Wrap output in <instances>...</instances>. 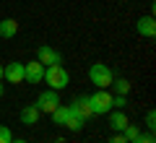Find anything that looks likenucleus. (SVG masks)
<instances>
[{"label":"nucleus","instance_id":"f257e3e1","mask_svg":"<svg viewBox=\"0 0 156 143\" xmlns=\"http://www.w3.org/2000/svg\"><path fill=\"white\" fill-rule=\"evenodd\" d=\"M42 81H47V86H50L52 91H62V88H68V83H70V76H68V70L62 65H47Z\"/></svg>","mask_w":156,"mask_h":143},{"label":"nucleus","instance_id":"f03ea898","mask_svg":"<svg viewBox=\"0 0 156 143\" xmlns=\"http://www.w3.org/2000/svg\"><path fill=\"white\" fill-rule=\"evenodd\" d=\"M112 78H115V73H112L109 65H104V63H94V65L89 68V81L94 83L96 88H109Z\"/></svg>","mask_w":156,"mask_h":143},{"label":"nucleus","instance_id":"7ed1b4c3","mask_svg":"<svg viewBox=\"0 0 156 143\" xmlns=\"http://www.w3.org/2000/svg\"><path fill=\"white\" fill-rule=\"evenodd\" d=\"M91 109L94 115H109L112 112V94L107 88H96V94H91Z\"/></svg>","mask_w":156,"mask_h":143},{"label":"nucleus","instance_id":"20e7f679","mask_svg":"<svg viewBox=\"0 0 156 143\" xmlns=\"http://www.w3.org/2000/svg\"><path fill=\"white\" fill-rule=\"evenodd\" d=\"M34 107H37L42 115H52V112L60 107V96H57V91H52V88H50V91H42L37 96V104H34Z\"/></svg>","mask_w":156,"mask_h":143},{"label":"nucleus","instance_id":"39448f33","mask_svg":"<svg viewBox=\"0 0 156 143\" xmlns=\"http://www.w3.org/2000/svg\"><path fill=\"white\" fill-rule=\"evenodd\" d=\"M44 78V65L39 60H31V63H23V81L26 83H39Z\"/></svg>","mask_w":156,"mask_h":143},{"label":"nucleus","instance_id":"423d86ee","mask_svg":"<svg viewBox=\"0 0 156 143\" xmlns=\"http://www.w3.org/2000/svg\"><path fill=\"white\" fill-rule=\"evenodd\" d=\"M37 60L42 63V65H60L62 63V55L57 50H52V47H47V44H42V47H39L37 50Z\"/></svg>","mask_w":156,"mask_h":143},{"label":"nucleus","instance_id":"0eeeda50","mask_svg":"<svg viewBox=\"0 0 156 143\" xmlns=\"http://www.w3.org/2000/svg\"><path fill=\"white\" fill-rule=\"evenodd\" d=\"M135 31L140 37H146V39H154L156 37V18L154 16H140L135 21Z\"/></svg>","mask_w":156,"mask_h":143},{"label":"nucleus","instance_id":"6e6552de","mask_svg":"<svg viewBox=\"0 0 156 143\" xmlns=\"http://www.w3.org/2000/svg\"><path fill=\"white\" fill-rule=\"evenodd\" d=\"M3 78L8 83H23V63H8V65H3Z\"/></svg>","mask_w":156,"mask_h":143},{"label":"nucleus","instance_id":"1a4fd4ad","mask_svg":"<svg viewBox=\"0 0 156 143\" xmlns=\"http://www.w3.org/2000/svg\"><path fill=\"white\" fill-rule=\"evenodd\" d=\"M70 109L76 112L78 117H83V120L94 117V109H91V99H89V96H76L73 104H70Z\"/></svg>","mask_w":156,"mask_h":143},{"label":"nucleus","instance_id":"9d476101","mask_svg":"<svg viewBox=\"0 0 156 143\" xmlns=\"http://www.w3.org/2000/svg\"><path fill=\"white\" fill-rule=\"evenodd\" d=\"M83 125H86V120H83V117H78L76 112L68 107V117H65V122H62V127H68L70 133H81V130H83Z\"/></svg>","mask_w":156,"mask_h":143},{"label":"nucleus","instance_id":"9b49d317","mask_svg":"<svg viewBox=\"0 0 156 143\" xmlns=\"http://www.w3.org/2000/svg\"><path fill=\"white\" fill-rule=\"evenodd\" d=\"M128 115H125V112L122 109H112L109 112V127H112V130H115V133H122V127L125 125H128Z\"/></svg>","mask_w":156,"mask_h":143},{"label":"nucleus","instance_id":"f8f14e48","mask_svg":"<svg viewBox=\"0 0 156 143\" xmlns=\"http://www.w3.org/2000/svg\"><path fill=\"white\" fill-rule=\"evenodd\" d=\"M18 34V21L16 18H3L0 21V37L3 39H13Z\"/></svg>","mask_w":156,"mask_h":143},{"label":"nucleus","instance_id":"ddd939ff","mask_svg":"<svg viewBox=\"0 0 156 143\" xmlns=\"http://www.w3.org/2000/svg\"><path fill=\"white\" fill-rule=\"evenodd\" d=\"M39 117H42V112H39L34 104H29V107L21 109V122H23V125H37Z\"/></svg>","mask_w":156,"mask_h":143},{"label":"nucleus","instance_id":"4468645a","mask_svg":"<svg viewBox=\"0 0 156 143\" xmlns=\"http://www.w3.org/2000/svg\"><path fill=\"white\" fill-rule=\"evenodd\" d=\"M112 86H115V94H117V96H128L133 83H130L128 78H112Z\"/></svg>","mask_w":156,"mask_h":143},{"label":"nucleus","instance_id":"2eb2a0df","mask_svg":"<svg viewBox=\"0 0 156 143\" xmlns=\"http://www.w3.org/2000/svg\"><path fill=\"white\" fill-rule=\"evenodd\" d=\"M65 117H68V107H57L55 112H52V120H55V125H62V122H65Z\"/></svg>","mask_w":156,"mask_h":143},{"label":"nucleus","instance_id":"dca6fc26","mask_svg":"<svg viewBox=\"0 0 156 143\" xmlns=\"http://www.w3.org/2000/svg\"><path fill=\"white\" fill-rule=\"evenodd\" d=\"M138 133H140V127H138V125H130V122H128V125L122 127V135H125V141H128V143L133 141V138L138 135Z\"/></svg>","mask_w":156,"mask_h":143},{"label":"nucleus","instance_id":"f3484780","mask_svg":"<svg viewBox=\"0 0 156 143\" xmlns=\"http://www.w3.org/2000/svg\"><path fill=\"white\" fill-rule=\"evenodd\" d=\"M154 127H156V112L148 109V112H146V130L154 133Z\"/></svg>","mask_w":156,"mask_h":143},{"label":"nucleus","instance_id":"a211bd4d","mask_svg":"<svg viewBox=\"0 0 156 143\" xmlns=\"http://www.w3.org/2000/svg\"><path fill=\"white\" fill-rule=\"evenodd\" d=\"M130 143H156V141H154V133H138Z\"/></svg>","mask_w":156,"mask_h":143},{"label":"nucleus","instance_id":"6ab92c4d","mask_svg":"<svg viewBox=\"0 0 156 143\" xmlns=\"http://www.w3.org/2000/svg\"><path fill=\"white\" fill-rule=\"evenodd\" d=\"M13 141V133L8 125H0V143H11Z\"/></svg>","mask_w":156,"mask_h":143},{"label":"nucleus","instance_id":"aec40b11","mask_svg":"<svg viewBox=\"0 0 156 143\" xmlns=\"http://www.w3.org/2000/svg\"><path fill=\"white\" fill-rule=\"evenodd\" d=\"M125 104H128V99H125V96L112 94V109H125Z\"/></svg>","mask_w":156,"mask_h":143},{"label":"nucleus","instance_id":"412c9836","mask_svg":"<svg viewBox=\"0 0 156 143\" xmlns=\"http://www.w3.org/2000/svg\"><path fill=\"white\" fill-rule=\"evenodd\" d=\"M109 143H128V141H125V135H122V133H115V135L109 138Z\"/></svg>","mask_w":156,"mask_h":143},{"label":"nucleus","instance_id":"4be33fe9","mask_svg":"<svg viewBox=\"0 0 156 143\" xmlns=\"http://www.w3.org/2000/svg\"><path fill=\"white\" fill-rule=\"evenodd\" d=\"M11 143H26V141H23V138H16V141H11Z\"/></svg>","mask_w":156,"mask_h":143},{"label":"nucleus","instance_id":"5701e85b","mask_svg":"<svg viewBox=\"0 0 156 143\" xmlns=\"http://www.w3.org/2000/svg\"><path fill=\"white\" fill-rule=\"evenodd\" d=\"M3 94H5V86H3V83H0V96H3Z\"/></svg>","mask_w":156,"mask_h":143},{"label":"nucleus","instance_id":"b1692460","mask_svg":"<svg viewBox=\"0 0 156 143\" xmlns=\"http://www.w3.org/2000/svg\"><path fill=\"white\" fill-rule=\"evenodd\" d=\"M0 81H3V65H0Z\"/></svg>","mask_w":156,"mask_h":143}]
</instances>
